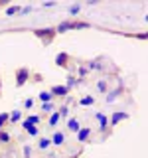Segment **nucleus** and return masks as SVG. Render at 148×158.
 <instances>
[{
    "mask_svg": "<svg viewBox=\"0 0 148 158\" xmlns=\"http://www.w3.org/2000/svg\"><path fill=\"white\" fill-rule=\"evenodd\" d=\"M89 75V69H87V65H85V63H79V69H77V79H85Z\"/></svg>",
    "mask_w": 148,
    "mask_h": 158,
    "instance_id": "17",
    "label": "nucleus"
},
{
    "mask_svg": "<svg viewBox=\"0 0 148 158\" xmlns=\"http://www.w3.org/2000/svg\"><path fill=\"white\" fill-rule=\"evenodd\" d=\"M95 89H97L99 95H107V93H109V81H107V77H99L97 83H95Z\"/></svg>",
    "mask_w": 148,
    "mask_h": 158,
    "instance_id": "11",
    "label": "nucleus"
},
{
    "mask_svg": "<svg viewBox=\"0 0 148 158\" xmlns=\"http://www.w3.org/2000/svg\"><path fill=\"white\" fill-rule=\"evenodd\" d=\"M87 28H91V24H89V22H81V20H73V32H75V30H87Z\"/></svg>",
    "mask_w": 148,
    "mask_h": 158,
    "instance_id": "19",
    "label": "nucleus"
},
{
    "mask_svg": "<svg viewBox=\"0 0 148 158\" xmlns=\"http://www.w3.org/2000/svg\"><path fill=\"white\" fill-rule=\"evenodd\" d=\"M95 118L99 121V131H101L103 135H105V138H107L109 135H111V131H113V128L109 127V117H107V115H103V113H97Z\"/></svg>",
    "mask_w": 148,
    "mask_h": 158,
    "instance_id": "3",
    "label": "nucleus"
},
{
    "mask_svg": "<svg viewBox=\"0 0 148 158\" xmlns=\"http://www.w3.org/2000/svg\"><path fill=\"white\" fill-rule=\"evenodd\" d=\"M38 99H39V103H51V101H53V95H51L49 91H42V93L38 95Z\"/></svg>",
    "mask_w": 148,
    "mask_h": 158,
    "instance_id": "18",
    "label": "nucleus"
},
{
    "mask_svg": "<svg viewBox=\"0 0 148 158\" xmlns=\"http://www.w3.org/2000/svg\"><path fill=\"white\" fill-rule=\"evenodd\" d=\"M34 36L42 40L43 46H49V44L56 40L57 34H56V30H53V28H38V30H34Z\"/></svg>",
    "mask_w": 148,
    "mask_h": 158,
    "instance_id": "1",
    "label": "nucleus"
},
{
    "mask_svg": "<svg viewBox=\"0 0 148 158\" xmlns=\"http://www.w3.org/2000/svg\"><path fill=\"white\" fill-rule=\"evenodd\" d=\"M61 123V117H59V113H57V109L51 113V115L47 117V128H51V131H56V127Z\"/></svg>",
    "mask_w": 148,
    "mask_h": 158,
    "instance_id": "13",
    "label": "nucleus"
},
{
    "mask_svg": "<svg viewBox=\"0 0 148 158\" xmlns=\"http://www.w3.org/2000/svg\"><path fill=\"white\" fill-rule=\"evenodd\" d=\"M34 107V99H26L24 101V109H32Z\"/></svg>",
    "mask_w": 148,
    "mask_h": 158,
    "instance_id": "28",
    "label": "nucleus"
},
{
    "mask_svg": "<svg viewBox=\"0 0 148 158\" xmlns=\"http://www.w3.org/2000/svg\"><path fill=\"white\" fill-rule=\"evenodd\" d=\"M49 93H51L53 97H59V99H65L69 95V89L65 85H53L51 89H49Z\"/></svg>",
    "mask_w": 148,
    "mask_h": 158,
    "instance_id": "9",
    "label": "nucleus"
},
{
    "mask_svg": "<svg viewBox=\"0 0 148 158\" xmlns=\"http://www.w3.org/2000/svg\"><path fill=\"white\" fill-rule=\"evenodd\" d=\"M57 113H59V117H61V118H69V105L65 103V105L57 107Z\"/></svg>",
    "mask_w": 148,
    "mask_h": 158,
    "instance_id": "20",
    "label": "nucleus"
},
{
    "mask_svg": "<svg viewBox=\"0 0 148 158\" xmlns=\"http://www.w3.org/2000/svg\"><path fill=\"white\" fill-rule=\"evenodd\" d=\"M56 63H57L59 67H63V69H71L73 57L69 56V53H65V52H61V53H57V56H56Z\"/></svg>",
    "mask_w": 148,
    "mask_h": 158,
    "instance_id": "6",
    "label": "nucleus"
},
{
    "mask_svg": "<svg viewBox=\"0 0 148 158\" xmlns=\"http://www.w3.org/2000/svg\"><path fill=\"white\" fill-rule=\"evenodd\" d=\"M22 128H24V132H26V135H30V136H39V127L32 125V123H28L26 118L22 121Z\"/></svg>",
    "mask_w": 148,
    "mask_h": 158,
    "instance_id": "8",
    "label": "nucleus"
},
{
    "mask_svg": "<svg viewBox=\"0 0 148 158\" xmlns=\"http://www.w3.org/2000/svg\"><path fill=\"white\" fill-rule=\"evenodd\" d=\"M49 146H51V140H49V138L47 136H38V142H36V148H38V150H47V148Z\"/></svg>",
    "mask_w": 148,
    "mask_h": 158,
    "instance_id": "14",
    "label": "nucleus"
},
{
    "mask_svg": "<svg viewBox=\"0 0 148 158\" xmlns=\"http://www.w3.org/2000/svg\"><path fill=\"white\" fill-rule=\"evenodd\" d=\"M49 140H51L53 146H63L65 144V132L63 131H53V135H51Z\"/></svg>",
    "mask_w": 148,
    "mask_h": 158,
    "instance_id": "10",
    "label": "nucleus"
},
{
    "mask_svg": "<svg viewBox=\"0 0 148 158\" xmlns=\"http://www.w3.org/2000/svg\"><path fill=\"white\" fill-rule=\"evenodd\" d=\"M75 136H77V142H79V144H87V142L91 140V136H93V128L91 127H81Z\"/></svg>",
    "mask_w": 148,
    "mask_h": 158,
    "instance_id": "5",
    "label": "nucleus"
},
{
    "mask_svg": "<svg viewBox=\"0 0 148 158\" xmlns=\"http://www.w3.org/2000/svg\"><path fill=\"white\" fill-rule=\"evenodd\" d=\"M77 83H79V79H77L75 75H71V73H69V75H67V83H65V87L69 89V91H71V87H75Z\"/></svg>",
    "mask_w": 148,
    "mask_h": 158,
    "instance_id": "21",
    "label": "nucleus"
},
{
    "mask_svg": "<svg viewBox=\"0 0 148 158\" xmlns=\"http://www.w3.org/2000/svg\"><path fill=\"white\" fill-rule=\"evenodd\" d=\"M30 77H32V71H30V67H18L16 73H14L16 87H24V85H26V81H30Z\"/></svg>",
    "mask_w": 148,
    "mask_h": 158,
    "instance_id": "2",
    "label": "nucleus"
},
{
    "mask_svg": "<svg viewBox=\"0 0 148 158\" xmlns=\"http://www.w3.org/2000/svg\"><path fill=\"white\" fill-rule=\"evenodd\" d=\"M26 121H28V123H32V125H36V127H39V123H42V117H38V115H30V117H26Z\"/></svg>",
    "mask_w": 148,
    "mask_h": 158,
    "instance_id": "25",
    "label": "nucleus"
},
{
    "mask_svg": "<svg viewBox=\"0 0 148 158\" xmlns=\"http://www.w3.org/2000/svg\"><path fill=\"white\" fill-rule=\"evenodd\" d=\"M20 12V6H8L6 8V16H14V14Z\"/></svg>",
    "mask_w": 148,
    "mask_h": 158,
    "instance_id": "26",
    "label": "nucleus"
},
{
    "mask_svg": "<svg viewBox=\"0 0 148 158\" xmlns=\"http://www.w3.org/2000/svg\"><path fill=\"white\" fill-rule=\"evenodd\" d=\"M56 34H65V32H73V20H65V22L57 24L56 28Z\"/></svg>",
    "mask_w": 148,
    "mask_h": 158,
    "instance_id": "12",
    "label": "nucleus"
},
{
    "mask_svg": "<svg viewBox=\"0 0 148 158\" xmlns=\"http://www.w3.org/2000/svg\"><path fill=\"white\" fill-rule=\"evenodd\" d=\"M20 118H22V111H14L12 115H10V118H8V123H12V125H14V123H18Z\"/></svg>",
    "mask_w": 148,
    "mask_h": 158,
    "instance_id": "24",
    "label": "nucleus"
},
{
    "mask_svg": "<svg viewBox=\"0 0 148 158\" xmlns=\"http://www.w3.org/2000/svg\"><path fill=\"white\" fill-rule=\"evenodd\" d=\"M30 154H32V148H30V146H26V148H24V158H32Z\"/></svg>",
    "mask_w": 148,
    "mask_h": 158,
    "instance_id": "29",
    "label": "nucleus"
},
{
    "mask_svg": "<svg viewBox=\"0 0 148 158\" xmlns=\"http://www.w3.org/2000/svg\"><path fill=\"white\" fill-rule=\"evenodd\" d=\"M8 118H10L8 113H0V131H4V127L8 125Z\"/></svg>",
    "mask_w": 148,
    "mask_h": 158,
    "instance_id": "23",
    "label": "nucleus"
},
{
    "mask_svg": "<svg viewBox=\"0 0 148 158\" xmlns=\"http://www.w3.org/2000/svg\"><path fill=\"white\" fill-rule=\"evenodd\" d=\"M12 140V136H10V132H6V131H0V144H8V142Z\"/></svg>",
    "mask_w": 148,
    "mask_h": 158,
    "instance_id": "22",
    "label": "nucleus"
},
{
    "mask_svg": "<svg viewBox=\"0 0 148 158\" xmlns=\"http://www.w3.org/2000/svg\"><path fill=\"white\" fill-rule=\"evenodd\" d=\"M56 109L57 107H56V103H53V101L51 103H42V115H51Z\"/></svg>",
    "mask_w": 148,
    "mask_h": 158,
    "instance_id": "16",
    "label": "nucleus"
},
{
    "mask_svg": "<svg viewBox=\"0 0 148 158\" xmlns=\"http://www.w3.org/2000/svg\"><path fill=\"white\" fill-rule=\"evenodd\" d=\"M79 105H81V107H91V105H95V97H93V95H83L81 99H79Z\"/></svg>",
    "mask_w": 148,
    "mask_h": 158,
    "instance_id": "15",
    "label": "nucleus"
},
{
    "mask_svg": "<svg viewBox=\"0 0 148 158\" xmlns=\"http://www.w3.org/2000/svg\"><path fill=\"white\" fill-rule=\"evenodd\" d=\"M79 12H81V6H79V4H75V6H69V14H71V16H77Z\"/></svg>",
    "mask_w": 148,
    "mask_h": 158,
    "instance_id": "27",
    "label": "nucleus"
},
{
    "mask_svg": "<svg viewBox=\"0 0 148 158\" xmlns=\"http://www.w3.org/2000/svg\"><path fill=\"white\" fill-rule=\"evenodd\" d=\"M0 87H2V81H0Z\"/></svg>",
    "mask_w": 148,
    "mask_h": 158,
    "instance_id": "30",
    "label": "nucleus"
},
{
    "mask_svg": "<svg viewBox=\"0 0 148 158\" xmlns=\"http://www.w3.org/2000/svg\"><path fill=\"white\" fill-rule=\"evenodd\" d=\"M128 117H130V115H128L126 111H113V115L109 117V127L115 128L118 123H121V121H126Z\"/></svg>",
    "mask_w": 148,
    "mask_h": 158,
    "instance_id": "4",
    "label": "nucleus"
},
{
    "mask_svg": "<svg viewBox=\"0 0 148 158\" xmlns=\"http://www.w3.org/2000/svg\"><path fill=\"white\" fill-rule=\"evenodd\" d=\"M79 128H81V125H79V118L77 117H69L65 121V131L71 132V135H77Z\"/></svg>",
    "mask_w": 148,
    "mask_h": 158,
    "instance_id": "7",
    "label": "nucleus"
}]
</instances>
